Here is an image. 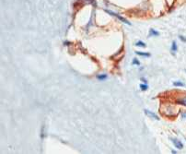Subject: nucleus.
Segmentation results:
<instances>
[{
    "mask_svg": "<svg viewBox=\"0 0 186 154\" xmlns=\"http://www.w3.org/2000/svg\"><path fill=\"white\" fill-rule=\"evenodd\" d=\"M105 11L107 13H109L110 15H112V16H113V17H115V18H117L118 19H120L122 22H124V23H125V24H127V25H131V23L129 22L128 21H126L125 19H124L123 17H121V16H119L118 14H116V13H114V12H112V11H110V10H107V9H105Z\"/></svg>",
    "mask_w": 186,
    "mask_h": 154,
    "instance_id": "nucleus-1",
    "label": "nucleus"
},
{
    "mask_svg": "<svg viewBox=\"0 0 186 154\" xmlns=\"http://www.w3.org/2000/svg\"><path fill=\"white\" fill-rule=\"evenodd\" d=\"M145 113L147 115L148 117H150V118H152V119H155V120H159V116H158L156 113H154L153 112H151V111H149V110H147V109H145Z\"/></svg>",
    "mask_w": 186,
    "mask_h": 154,
    "instance_id": "nucleus-2",
    "label": "nucleus"
},
{
    "mask_svg": "<svg viewBox=\"0 0 186 154\" xmlns=\"http://www.w3.org/2000/svg\"><path fill=\"white\" fill-rule=\"evenodd\" d=\"M172 142H173L174 146L176 147L177 149H179V150H182V148H183V145H182V143L180 141V140L176 139V138H172Z\"/></svg>",
    "mask_w": 186,
    "mask_h": 154,
    "instance_id": "nucleus-3",
    "label": "nucleus"
},
{
    "mask_svg": "<svg viewBox=\"0 0 186 154\" xmlns=\"http://www.w3.org/2000/svg\"><path fill=\"white\" fill-rule=\"evenodd\" d=\"M149 35H151V36H158V35H159V31H155L154 29H151L150 31H149Z\"/></svg>",
    "mask_w": 186,
    "mask_h": 154,
    "instance_id": "nucleus-4",
    "label": "nucleus"
},
{
    "mask_svg": "<svg viewBox=\"0 0 186 154\" xmlns=\"http://www.w3.org/2000/svg\"><path fill=\"white\" fill-rule=\"evenodd\" d=\"M135 53H137V55H138V56H147V57L150 56V53H143V52H135Z\"/></svg>",
    "mask_w": 186,
    "mask_h": 154,
    "instance_id": "nucleus-5",
    "label": "nucleus"
},
{
    "mask_svg": "<svg viewBox=\"0 0 186 154\" xmlns=\"http://www.w3.org/2000/svg\"><path fill=\"white\" fill-rule=\"evenodd\" d=\"M97 78L99 80H103V79H106L107 78V75L105 74H101V75H98L97 76Z\"/></svg>",
    "mask_w": 186,
    "mask_h": 154,
    "instance_id": "nucleus-6",
    "label": "nucleus"
},
{
    "mask_svg": "<svg viewBox=\"0 0 186 154\" xmlns=\"http://www.w3.org/2000/svg\"><path fill=\"white\" fill-rule=\"evenodd\" d=\"M171 51L172 52H177V43H176V42H173L172 43V45H171Z\"/></svg>",
    "mask_w": 186,
    "mask_h": 154,
    "instance_id": "nucleus-7",
    "label": "nucleus"
},
{
    "mask_svg": "<svg viewBox=\"0 0 186 154\" xmlns=\"http://www.w3.org/2000/svg\"><path fill=\"white\" fill-rule=\"evenodd\" d=\"M135 45H137V46H139V47H146V43H143V42H141V41L137 42V43H135Z\"/></svg>",
    "mask_w": 186,
    "mask_h": 154,
    "instance_id": "nucleus-8",
    "label": "nucleus"
},
{
    "mask_svg": "<svg viewBox=\"0 0 186 154\" xmlns=\"http://www.w3.org/2000/svg\"><path fill=\"white\" fill-rule=\"evenodd\" d=\"M173 85L174 86H178V87H183L184 84L182 82H181V81H175V82H173Z\"/></svg>",
    "mask_w": 186,
    "mask_h": 154,
    "instance_id": "nucleus-9",
    "label": "nucleus"
},
{
    "mask_svg": "<svg viewBox=\"0 0 186 154\" xmlns=\"http://www.w3.org/2000/svg\"><path fill=\"white\" fill-rule=\"evenodd\" d=\"M178 103L182 105H184V106H186V98H183V99H182V100H180V101H178Z\"/></svg>",
    "mask_w": 186,
    "mask_h": 154,
    "instance_id": "nucleus-10",
    "label": "nucleus"
},
{
    "mask_svg": "<svg viewBox=\"0 0 186 154\" xmlns=\"http://www.w3.org/2000/svg\"><path fill=\"white\" fill-rule=\"evenodd\" d=\"M140 88H141V90H147V89H148V86H147V84H141Z\"/></svg>",
    "mask_w": 186,
    "mask_h": 154,
    "instance_id": "nucleus-11",
    "label": "nucleus"
},
{
    "mask_svg": "<svg viewBox=\"0 0 186 154\" xmlns=\"http://www.w3.org/2000/svg\"><path fill=\"white\" fill-rule=\"evenodd\" d=\"M133 64L134 65H140V63H139V61L137 59V58H134V59H133Z\"/></svg>",
    "mask_w": 186,
    "mask_h": 154,
    "instance_id": "nucleus-12",
    "label": "nucleus"
},
{
    "mask_svg": "<svg viewBox=\"0 0 186 154\" xmlns=\"http://www.w3.org/2000/svg\"><path fill=\"white\" fill-rule=\"evenodd\" d=\"M179 38H180V39L182 40V42H184V43H186V38L184 37V36H182V35H181V36H180V37H179Z\"/></svg>",
    "mask_w": 186,
    "mask_h": 154,
    "instance_id": "nucleus-13",
    "label": "nucleus"
},
{
    "mask_svg": "<svg viewBox=\"0 0 186 154\" xmlns=\"http://www.w3.org/2000/svg\"><path fill=\"white\" fill-rule=\"evenodd\" d=\"M182 117L183 119H186V112H183V113H182Z\"/></svg>",
    "mask_w": 186,
    "mask_h": 154,
    "instance_id": "nucleus-14",
    "label": "nucleus"
},
{
    "mask_svg": "<svg viewBox=\"0 0 186 154\" xmlns=\"http://www.w3.org/2000/svg\"><path fill=\"white\" fill-rule=\"evenodd\" d=\"M88 1H89V2H93L94 0H88Z\"/></svg>",
    "mask_w": 186,
    "mask_h": 154,
    "instance_id": "nucleus-15",
    "label": "nucleus"
}]
</instances>
